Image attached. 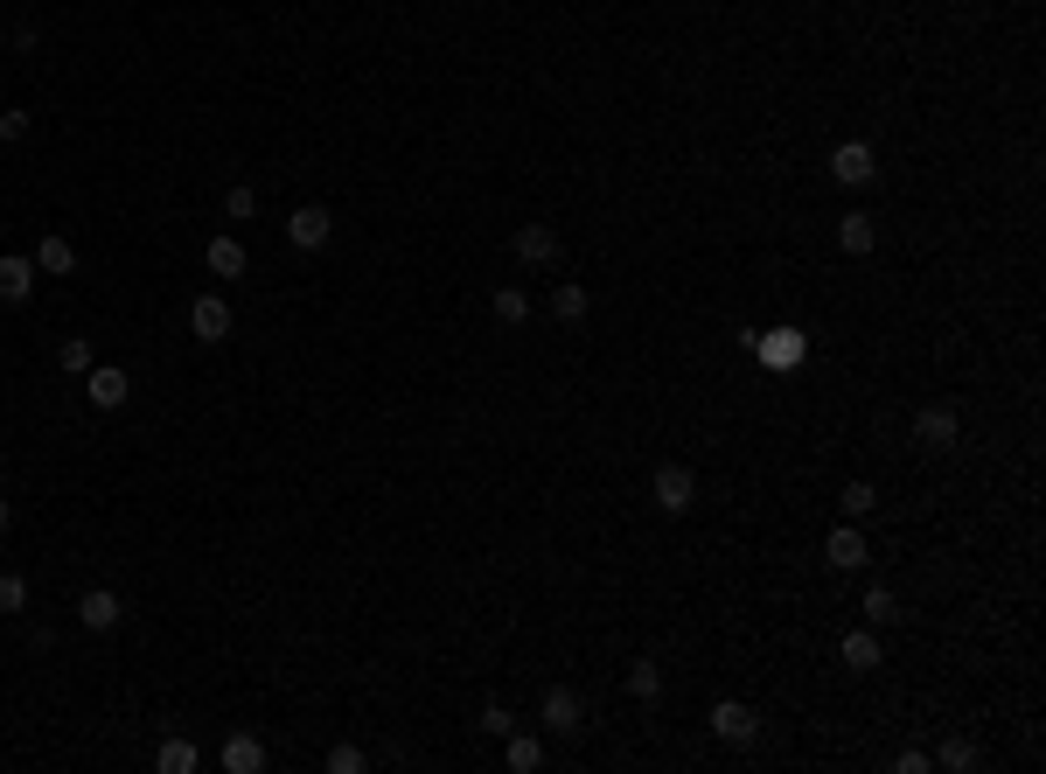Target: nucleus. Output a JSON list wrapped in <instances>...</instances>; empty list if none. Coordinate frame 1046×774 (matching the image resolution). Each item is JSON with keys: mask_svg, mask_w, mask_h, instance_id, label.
<instances>
[{"mask_svg": "<svg viewBox=\"0 0 1046 774\" xmlns=\"http://www.w3.org/2000/svg\"><path fill=\"white\" fill-rule=\"evenodd\" d=\"M754 356H760L768 370H795V363L809 356V335L789 328V321H782V328H754Z\"/></svg>", "mask_w": 1046, "mask_h": 774, "instance_id": "f257e3e1", "label": "nucleus"}, {"mask_svg": "<svg viewBox=\"0 0 1046 774\" xmlns=\"http://www.w3.org/2000/svg\"><path fill=\"white\" fill-rule=\"evenodd\" d=\"M650 488H656V509H663V517H683V509L698 502V475H691L683 461H663Z\"/></svg>", "mask_w": 1046, "mask_h": 774, "instance_id": "f03ea898", "label": "nucleus"}, {"mask_svg": "<svg viewBox=\"0 0 1046 774\" xmlns=\"http://www.w3.org/2000/svg\"><path fill=\"white\" fill-rule=\"evenodd\" d=\"M231 300L223 293H196V308H188V335H196V343H231Z\"/></svg>", "mask_w": 1046, "mask_h": 774, "instance_id": "7ed1b4c3", "label": "nucleus"}, {"mask_svg": "<svg viewBox=\"0 0 1046 774\" xmlns=\"http://www.w3.org/2000/svg\"><path fill=\"white\" fill-rule=\"evenodd\" d=\"M956 432H963L956 405H921V412H915V440L928 447V454H949V447H956Z\"/></svg>", "mask_w": 1046, "mask_h": 774, "instance_id": "20e7f679", "label": "nucleus"}, {"mask_svg": "<svg viewBox=\"0 0 1046 774\" xmlns=\"http://www.w3.org/2000/svg\"><path fill=\"white\" fill-rule=\"evenodd\" d=\"M705 726H712V732H719V740H726V747H747L754 732H760V712H754V705H739V697H719Z\"/></svg>", "mask_w": 1046, "mask_h": 774, "instance_id": "39448f33", "label": "nucleus"}, {"mask_svg": "<svg viewBox=\"0 0 1046 774\" xmlns=\"http://www.w3.org/2000/svg\"><path fill=\"white\" fill-rule=\"evenodd\" d=\"M84 398L99 405V412H119V405L133 398V377H126L119 363H91V370H84Z\"/></svg>", "mask_w": 1046, "mask_h": 774, "instance_id": "423d86ee", "label": "nucleus"}, {"mask_svg": "<svg viewBox=\"0 0 1046 774\" xmlns=\"http://www.w3.org/2000/svg\"><path fill=\"white\" fill-rule=\"evenodd\" d=\"M824 558H830V573H859V565H872V552H865V538H859V523H830V538H824Z\"/></svg>", "mask_w": 1046, "mask_h": 774, "instance_id": "0eeeda50", "label": "nucleus"}, {"mask_svg": "<svg viewBox=\"0 0 1046 774\" xmlns=\"http://www.w3.org/2000/svg\"><path fill=\"white\" fill-rule=\"evenodd\" d=\"M830 175L844 188H865L872 175H880V154H872L865 140H844V147H830Z\"/></svg>", "mask_w": 1046, "mask_h": 774, "instance_id": "6e6552de", "label": "nucleus"}, {"mask_svg": "<svg viewBox=\"0 0 1046 774\" xmlns=\"http://www.w3.org/2000/svg\"><path fill=\"white\" fill-rule=\"evenodd\" d=\"M538 719H544L551 732H579V726H586V697L565 691V684H551V691L538 697Z\"/></svg>", "mask_w": 1046, "mask_h": 774, "instance_id": "1a4fd4ad", "label": "nucleus"}, {"mask_svg": "<svg viewBox=\"0 0 1046 774\" xmlns=\"http://www.w3.org/2000/svg\"><path fill=\"white\" fill-rule=\"evenodd\" d=\"M837 663H844V670H859V677H872V670L886 663L880 628H851V635H837Z\"/></svg>", "mask_w": 1046, "mask_h": 774, "instance_id": "9d476101", "label": "nucleus"}, {"mask_svg": "<svg viewBox=\"0 0 1046 774\" xmlns=\"http://www.w3.org/2000/svg\"><path fill=\"white\" fill-rule=\"evenodd\" d=\"M287 238L300 244V252H321V244H329V238H335V217H329V210H321V203H300V210L287 217Z\"/></svg>", "mask_w": 1046, "mask_h": 774, "instance_id": "9b49d317", "label": "nucleus"}, {"mask_svg": "<svg viewBox=\"0 0 1046 774\" xmlns=\"http://www.w3.org/2000/svg\"><path fill=\"white\" fill-rule=\"evenodd\" d=\"M78 621H84L91 635H112V628H119V621H126V600L112 593V587H91V593L78 600Z\"/></svg>", "mask_w": 1046, "mask_h": 774, "instance_id": "f8f14e48", "label": "nucleus"}, {"mask_svg": "<svg viewBox=\"0 0 1046 774\" xmlns=\"http://www.w3.org/2000/svg\"><path fill=\"white\" fill-rule=\"evenodd\" d=\"M517 258L524 266H559V231L551 223H517Z\"/></svg>", "mask_w": 1046, "mask_h": 774, "instance_id": "ddd939ff", "label": "nucleus"}, {"mask_svg": "<svg viewBox=\"0 0 1046 774\" xmlns=\"http://www.w3.org/2000/svg\"><path fill=\"white\" fill-rule=\"evenodd\" d=\"M223 774H265V740L258 732H231V740H223Z\"/></svg>", "mask_w": 1046, "mask_h": 774, "instance_id": "4468645a", "label": "nucleus"}, {"mask_svg": "<svg viewBox=\"0 0 1046 774\" xmlns=\"http://www.w3.org/2000/svg\"><path fill=\"white\" fill-rule=\"evenodd\" d=\"M503 761H509V774H538V767H544V740H538V732H517V726H509V732H503Z\"/></svg>", "mask_w": 1046, "mask_h": 774, "instance_id": "2eb2a0df", "label": "nucleus"}, {"mask_svg": "<svg viewBox=\"0 0 1046 774\" xmlns=\"http://www.w3.org/2000/svg\"><path fill=\"white\" fill-rule=\"evenodd\" d=\"M35 293V258H0V300H8V308H22V300Z\"/></svg>", "mask_w": 1046, "mask_h": 774, "instance_id": "dca6fc26", "label": "nucleus"}, {"mask_svg": "<svg viewBox=\"0 0 1046 774\" xmlns=\"http://www.w3.org/2000/svg\"><path fill=\"white\" fill-rule=\"evenodd\" d=\"M35 273H49V279H70V273H78V252H70V238L49 231L43 244H35Z\"/></svg>", "mask_w": 1046, "mask_h": 774, "instance_id": "f3484780", "label": "nucleus"}, {"mask_svg": "<svg viewBox=\"0 0 1046 774\" xmlns=\"http://www.w3.org/2000/svg\"><path fill=\"white\" fill-rule=\"evenodd\" d=\"M203 266L217 273V279H244V266H252V258H244V244H238V238H209Z\"/></svg>", "mask_w": 1046, "mask_h": 774, "instance_id": "a211bd4d", "label": "nucleus"}, {"mask_svg": "<svg viewBox=\"0 0 1046 774\" xmlns=\"http://www.w3.org/2000/svg\"><path fill=\"white\" fill-rule=\"evenodd\" d=\"M837 244H844L851 258H865L872 244H880V231H872V217H865V210H844V217H837Z\"/></svg>", "mask_w": 1046, "mask_h": 774, "instance_id": "6ab92c4d", "label": "nucleus"}, {"mask_svg": "<svg viewBox=\"0 0 1046 774\" xmlns=\"http://www.w3.org/2000/svg\"><path fill=\"white\" fill-rule=\"evenodd\" d=\"M154 767H161V774H196V767H203V753H196V740H182V732H175V740H161Z\"/></svg>", "mask_w": 1046, "mask_h": 774, "instance_id": "aec40b11", "label": "nucleus"}, {"mask_svg": "<svg viewBox=\"0 0 1046 774\" xmlns=\"http://www.w3.org/2000/svg\"><path fill=\"white\" fill-rule=\"evenodd\" d=\"M628 697H642V705H656V697H663V670L650 663V656L628 663Z\"/></svg>", "mask_w": 1046, "mask_h": 774, "instance_id": "412c9836", "label": "nucleus"}, {"mask_svg": "<svg viewBox=\"0 0 1046 774\" xmlns=\"http://www.w3.org/2000/svg\"><path fill=\"white\" fill-rule=\"evenodd\" d=\"M586 308H594V300H586L579 279H559V287H551V314L559 321H586Z\"/></svg>", "mask_w": 1046, "mask_h": 774, "instance_id": "4be33fe9", "label": "nucleus"}, {"mask_svg": "<svg viewBox=\"0 0 1046 774\" xmlns=\"http://www.w3.org/2000/svg\"><path fill=\"white\" fill-rule=\"evenodd\" d=\"M837 509H844V517L859 523V517H872V509H880V488H872V482H844V496H837Z\"/></svg>", "mask_w": 1046, "mask_h": 774, "instance_id": "5701e85b", "label": "nucleus"}, {"mask_svg": "<svg viewBox=\"0 0 1046 774\" xmlns=\"http://www.w3.org/2000/svg\"><path fill=\"white\" fill-rule=\"evenodd\" d=\"M496 321H503V328H524V321H530V293L524 287H496Z\"/></svg>", "mask_w": 1046, "mask_h": 774, "instance_id": "b1692460", "label": "nucleus"}, {"mask_svg": "<svg viewBox=\"0 0 1046 774\" xmlns=\"http://www.w3.org/2000/svg\"><path fill=\"white\" fill-rule=\"evenodd\" d=\"M91 363H99V356H91V343H84V335H70V343H56V370H70V377H84Z\"/></svg>", "mask_w": 1046, "mask_h": 774, "instance_id": "393cba45", "label": "nucleus"}, {"mask_svg": "<svg viewBox=\"0 0 1046 774\" xmlns=\"http://www.w3.org/2000/svg\"><path fill=\"white\" fill-rule=\"evenodd\" d=\"M935 761H942L949 774H963V767H977V740H963V732H949V740H942V753H935Z\"/></svg>", "mask_w": 1046, "mask_h": 774, "instance_id": "a878e982", "label": "nucleus"}, {"mask_svg": "<svg viewBox=\"0 0 1046 774\" xmlns=\"http://www.w3.org/2000/svg\"><path fill=\"white\" fill-rule=\"evenodd\" d=\"M865 621H872V628H893V621H900V600H893V587H872V593H865Z\"/></svg>", "mask_w": 1046, "mask_h": 774, "instance_id": "bb28decb", "label": "nucleus"}, {"mask_svg": "<svg viewBox=\"0 0 1046 774\" xmlns=\"http://www.w3.org/2000/svg\"><path fill=\"white\" fill-rule=\"evenodd\" d=\"M223 217H231V223H244V217H258V188H244V182H231V188H223Z\"/></svg>", "mask_w": 1046, "mask_h": 774, "instance_id": "cd10ccee", "label": "nucleus"}, {"mask_svg": "<svg viewBox=\"0 0 1046 774\" xmlns=\"http://www.w3.org/2000/svg\"><path fill=\"white\" fill-rule=\"evenodd\" d=\"M28 608V579L22 573H0V614H22Z\"/></svg>", "mask_w": 1046, "mask_h": 774, "instance_id": "c85d7f7f", "label": "nucleus"}, {"mask_svg": "<svg viewBox=\"0 0 1046 774\" xmlns=\"http://www.w3.org/2000/svg\"><path fill=\"white\" fill-rule=\"evenodd\" d=\"M370 761H364V747H349V740H335L329 747V774H364Z\"/></svg>", "mask_w": 1046, "mask_h": 774, "instance_id": "c756f323", "label": "nucleus"}, {"mask_svg": "<svg viewBox=\"0 0 1046 774\" xmlns=\"http://www.w3.org/2000/svg\"><path fill=\"white\" fill-rule=\"evenodd\" d=\"M474 726H482V732H488V740H503V732H509V726H517V719H509V705H482V719H474Z\"/></svg>", "mask_w": 1046, "mask_h": 774, "instance_id": "7c9ffc66", "label": "nucleus"}, {"mask_svg": "<svg viewBox=\"0 0 1046 774\" xmlns=\"http://www.w3.org/2000/svg\"><path fill=\"white\" fill-rule=\"evenodd\" d=\"M0 140H28V112H0Z\"/></svg>", "mask_w": 1046, "mask_h": 774, "instance_id": "2f4dec72", "label": "nucleus"}, {"mask_svg": "<svg viewBox=\"0 0 1046 774\" xmlns=\"http://www.w3.org/2000/svg\"><path fill=\"white\" fill-rule=\"evenodd\" d=\"M893 767H900V774H928V753H921V747H907V753H900V761H893Z\"/></svg>", "mask_w": 1046, "mask_h": 774, "instance_id": "473e14b6", "label": "nucleus"}, {"mask_svg": "<svg viewBox=\"0 0 1046 774\" xmlns=\"http://www.w3.org/2000/svg\"><path fill=\"white\" fill-rule=\"evenodd\" d=\"M0 531H8V502H0Z\"/></svg>", "mask_w": 1046, "mask_h": 774, "instance_id": "72a5a7b5", "label": "nucleus"}, {"mask_svg": "<svg viewBox=\"0 0 1046 774\" xmlns=\"http://www.w3.org/2000/svg\"><path fill=\"white\" fill-rule=\"evenodd\" d=\"M0 43H8V35H0Z\"/></svg>", "mask_w": 1046, "mask_h": 774, "instance_id": "f704fd0d", "label": "nucleus"}]
</instances>
